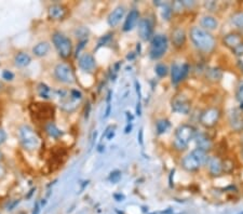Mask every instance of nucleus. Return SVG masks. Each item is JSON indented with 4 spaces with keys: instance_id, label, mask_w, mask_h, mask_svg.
I'll return each instance as SVG.
<instances>
[{
    "instance_id": "nucleus-36",
    "label": "nucleus",
    "mask_w": 243,
    "mask_h": 214,
    "mask_svg": "<svg viewBox=\"0 0 243 214\" xmlns=\"http://www.w3.org/2000/svg\"><path fill=\"white\" fill-rule=\"evenodd\" d=\"M88 42V39H83V40H81V41L79 42V44H78V47H77V50H76V55H78L79 54V52L81 51V49H83V48L85 47V43Z\"/></svg>"
},
{
    "instance_id": "nucleus-45",
    "label": "nucleus",
    "mask_w": 243,
    "mask_h": 214,
    "mask_svg": "<svg viewBox=\"0 0 243 214\" xmlns=\"http://www.w3.org/2000/svg\"><path fill=\"white\" fill-rule=\"evenodd\" d=\"M36 191V188H32V189H30V191H29V194L27 195V197H26V199H29L30 197H32V195L34 194V191Z\"/></svg>"
},
{
    "instance_id": "nucleus-30",
    "label": "nucleus",
    "mask_w": 243,
    "mask_h": 214,
    "mask_svg": "<svg viewBox=\"0 0 243 214\" xmlns=\"http://www.w3.org/2000/svg\"><path fill=\"white\" fill-rule=\"evenodd\" d=\"M171 14H172V9H171L169 6H166V4H164L163 10H162V16H163V18H165V20H170Z\"/></svg>"
},
{
    "instance_id": "nucleus-31",
    "label": "nucleus",
    "mask_w": 243,
    "mask_h": 214,
    "mask_svg": "<svg viewBox=\"0 0 243 214\" xmlns=\"http://www.w3.org/2000/svg\"><path fill=\"white\" fill-rule=\"evenodd\" d=\"M88 33H89V30L85 27H79L75 32V35L77 38H82V37H85V36L88 37Z\"/></svg>"
},
{
    "instance_id": "nucleus-14",
    "label": "nucleus",
    "mask_w": 243,
    "mask_h": 214,
    "mask_svg": "<svg viewBox=\"0 0 243 214\" xmlns=\"http://www.w3.org/2000/svg\"><path fill=\"white\" fill-rule=\"evenodd\" d=\"M172 108L174 112L186 115V114H188L190 110V104L186 98L176 97L172 102Z\"/></svg>"
},
{
    "instance_id": "nucleus-40",
    "label": "nucleus",
    "mask_w": 243,
    "mask_h": 214,
    "mask_svg": "<svg viewBox=\"0 0 243 214\" xmlns=\"http://www.w3.org/2000/svg\"><path fill=\"white\" fill-rule=\"evenodd\" d=\"M90 110H91V105H90V103H88V104H87V107H85V114H84L85 119H88V118H89Z\"/></svg>"
},
{
    "instance_id": "nucleus-18",
    "label": "nucleus",
    "mask_w": 243,
    "mask_h": 214,
    "mask_svg": "<svg viewBox=\"0 0 243 214\" xmlns=\"http://www.w3.org/2000/svg\"><path fill=\"white\" fill-rule=\"evenodd\" d=\"M172 42L175 47L180 48L186 42V33L182 28H176L172 33Z\"/></svg>"
},
{
    "instance_id": "nucleus-20",
    "label": "nucleus",
    "mask_w": 243,
    "mask_h": 214,
    "mask_svg": "<svg viewBox=\"0 0 243 214\" xmlns=\"http://www.w3.org/2000/svg\"><path fill=\"white\" fill-rule=\"evenodd\" d=\"M197 148H199V149L201 150H204V151H208L211 149L212 147V142L211 139H210L208 136L205 135V134H199V135L197 136Z\"/></svg>"
},
{
    "instance_id": "nucleus-6",
    "label": "nucleus",
    "mask_w": 243,
    "mask_h": 214,
    "mask_svg": "<svg viewBox=\"0 0 243 214\" xmlns=\"http://www.w3.org/2000/svg\"><path fill=\"white\" fill-rule=\"evenodd\" d=\"M54 75L58 81L66 85H73L76 81L75 74L69 65L65 63H59L54 68Z\"/></svg>"
},
{
    "instance_id": "nucleus-51",
    "label": "nucleus",
    "mask_w": 243,
    "mask_h": 214,
    "mask_svg": "<svg viewBox=\"0 0 243 214\" xmlns=\"http://www.w3.org/2000/svg\"><path fill=\"white\" fill-rule=\"evenodd\" d=\"M241 214H243V213H241Z\"/></svg>"
},
{
    "instance_id": "nucleus-28",
    "label": "nucleus",
    "mask_w": 243,
    "mask_h": 214,
    "mask_svg": "<svg viewBox=\"0 0 243 214\" xmlns=\"http://www.w3.org/2000/svg\"><path fill=\"white\" fill-rule=\"evenodd\" d=\"M168 67L164 64H158L156 66V74L159 77H165L168 75Z\"/></svg>"
},
{
    "instance_id": "nucleus-34",
    "label": "nucleus",
    "mask_w": 243,
    "mask_h": 214,
    "mask_svg": "<svg viewBox=\"0 0 243 214\" xmlns=\"http://www.w3.org/2000/svg\"><path fill=\"white\" fill-rule=\"evenodd\" d=\"M70 95H71V97L75 98V100H81V97H82V93L78 90H71Z\"/></svg>"
},
{
    "instance_id": "nucleus-15",
    "label": "nucleus",
    "mask_w": 243,
    "mask_h": 214,
    "mask_svg": "<svg viewBox=\"0 0 243 214\" xmlns=\"http://www.w3.org/2000/svg\"><path fill=\"white\" fill-rule=\"evenodd\" d=\"M139 18V11L135 10V9L131 10L130 13L128 14L127 18H125V22H124V24H123L122 29L124 30V32H130V30H132L133 28L135 27V25H136Z\"/></svg>"
},
{
    "instance_id": "nucleus-35",
    "label": "nucleus",
    "mask_w": 243,
    "mask_h": 214,
    "mask_svg": "<svg viewBox=\"0 0 243 214\" xmlns=\"http://www.w3.org/2000/svg\"><path fill=\"white\" fill-rule=\"evenodd\" d=\"M232 51L235 55H243V42L240 43V44L238 45L237 48H235Z\"/></svg>"
},
{
    "instance_id": "nucleus-42",
    "label": "nucleus",
    "mask_w": 243,
    "mask_h": 214,
    "mask_svg": "<svg viewBox=\"0 0 243 214\" xmlns=\"http://www.w3.org/2000/svg\"><path fill=\"white\" fill-rule=\"evenodd\" d=\"M114 197H115V199L117 201H122L123 199H124V196L123 195H121V194H119V195H114Z\"/></svg>"
},
{
    "instance_id": "nucleus-46",
    "label": "nucleus",
    "mask_w": 243,
    "mask_h": 214,
    "mask_svg": "<svg viewBox=\"0 0 243 214\" xmlns=\"http://www.w3.org/2000/svg\"><path fill=\"white\" fill-rule=\"evenodd\" d=\"M3 174H4V169H3V167L0 164V177L3 176Z\"/></svg>"
},
{
    "instance_id": "nucleus-8",
    "label": "nucleus",
    "mask_w": 243,
    "mask_h": 214,
    "mask_svg": "<svg viewBox=\"0 0 243 214\" xmlns=\"http://www.w3.org/2000/svg\"><path fill=\"white\" fill-rule=\"evenodd\" d=\"M189 71V66L187 64L183 65H177L174 64L171 68V78H172L173 83H178L180 81H182L183 79L186 78V76L188 75Z\"/></svg>"
},
{
    "instance_id": "nucleus-50",
    "label": "nucleus",
    "mask_w": 243,
    "mask_h": 214,
    "mask_svg": "<svg viewBox=\"0 0 243 214\" xmlns=\"http://www.w3.org/2000/svg\"><path fill=\"white\" fill-rule=\"evenodd\" d=\"M0 88H1V86H0Z\"/></svg>"
},
{
    "instance_id": "nucleus-48",
    "label": "nucleus",
    "mask_w": 243,
    "mask_h": 214,
    "mask_svg": "<svg viewBox=\"0 0 243 214\" xmlns=\"http://www.w3.org/2000/svg\"><path fill=\"white\" fill-rule=\"evenodd\" d=\"M129 130H131V126H128V127H127V129H125V133H129V132H130Z\"/></svg>"
},
{
    "instance_id": "nucleus-4",
    "label": "nucleus",
    "mask_w": 243,
    "mask_h": 214,
    "mask_svg": "<svg viewBox=\"0 0 243 214\" xmlns=\"http://www.w3.org/2000/svg\"><path fill=\"white\" fill-rule=\"evenodd\" d=\"M52 41H53L54 47L58 50L59 56L63 59H67L70 56L71 51H73V44H71V40L69 38L61 33H55L52 36Z\"/></svg>"
},
{
    "instance_id": "nucleus-12",
    "label": "nucleus",
    "mask_w": 243,
    "mask_h": 214,
    "mask_svg": "<svg viewBox=\"0 0 243 214\" xmlns=\"http://www.w3.org/2000/svg\"><path fill=\"white\" fill-rule=\"evenodd\" d=\"M66 13H67V10L62 4H52L48 10V14L51 20H63Z\"/></svg>"
},
{
    "instance_id": "nucleus-41",
    "label": "nucleus",
    "mask_w": 243,
    "mask_h": 214,
    "mask_svg": "<svg viewBox=\"0 0 243 214\" xmlns=\"http://www.w3.org/2000/svg\"><path fill=\"white\" fill-rule=\"evenodd\" d=\"M110 109H111V106H110V103L107 102V108H106V112H105V118H107L110 114Z\"/></svg>"
},
{
    "instance_id": "nucleus-37",
    "label": "nucleus",
    "mask_w": 243,
    "mask_h": 214,
    "mask_svg": "<svg viewBox=\"0 0 243 214\" xmlns=\"http://www.w3.org/2000/svg\"><path fill=\"white\" fill-rule=\"evenodd\" d=\"M40 210H41V206H40V203L36 202L35 206H34V209H33V213L32 214H40Z\"/></svg>"
},
{
    "instance_id": "nucleus-9",
    "label": "nucleus",
    "mask_w": 243,
    "mask_h": 214,
    "mask_svg": "<svg viewBox=\"0 0 243 214\" xmlns=\"http://www.w3.org/2000/svg\"><path fill=\"white\" fill-rule=\"evenodd\" d=\"M182 165L185 170L187 171H197L200 167H201V162L197 158V156L194 153H190L189 155H187L184 157V159L182 160Z\"/></svg>"
},
{
    "instance_id": "nucleus-38",
    "label": "nucleus",
    "mask_w": 243,
    "mask_h": 214,
    "mask_svg": "<svg viewBox=\"0 0 243 214\" xmlns=\"http://www.w3.org/2000/svg\"><path fill=\"white\" fill-rule=\"evenodd\" d=\"M110 36H111V35H106V36H105V37L102 38V39L99 40V45H103V44H105V43H106L107 41H108V40L110 39Z\"/></svg>"
},
{
    "instance_id": "nucleus-10",
    "label": "nucleus",
    "mask_w": 243,
    "mask_h": 214,
    "mask_svg": "<svg viewBox=\"0 0 243 214\" xmlns=\"http://www.w3.org/2000/svg\"><path fill=\"white\" fill-rule=\"evenodd\" d=\"M79 67L84 71H91L94 70V68L96 67L95 64V60L93 57V55L90 53H84L79 57Z\"/></svg>"
},
{
    "instance_id": "nucleus-23",
    "label": "nucleus",
    "mask_w": 243,
    "mask_h": 214,
    "mask_svg": "<svg viewBox=\"0 0 243 214\" xmlns=\"http://www.w3.org/2000/svg\"><path fill=\"white\" fill-rule=\"evenodd\" d=\"M46 130H47V133L53 138H58L59 136H62V134H63V132H62L55 124L52 123V122H50V123L47 124Z\"/></svg>"
},
{
    "instance_id": "nucleus-16",
    "label": "nucleus",
    "mask_w": 243,
    "mask_h": 214,
    "mask_svg": "<svg viewBox=\"0 0 243 214\" xmlns=\"http://www.w3.org/2000/svg\"><path fill=\"white\" fill-rule=\"evenodd\" d=\"M223 41H224V44L227 45L228 48H230V49H232V50L235 49V48H237L240 43L243 42L241 36H240L239 34H235V33H231V34L226 35L225 37H224Z\"/></svg>"
},
{
    "instance_id": "nucleus-21",
    "label": "nucleus",
    "mask_w": 243,
    "mask_h": 214,
    "mask_svg": "<svg viewBox=\"0 0 243 214\" xmlns=\"http://www.w3.org/2000/svg\"><path fill=\"white\" fill-rule=\"evenodd\" d=\"M49 50H50L49 43L47 41H42V42H39L38 44H36L35 47L33 48V53L38 57H42L48 54Z\"/></svg>"
},
{
    "instance_id": "nucleus-3",
    "label": "nucleus",
    "mask_w": 243,
    "mask_h": 214,
    "mask_svg": "<svg viewBox=\"0 0 243 214\" xmlns=\"http://www.w3.org/2000/svg\"><path fill=\"white\" fill-rule=\"evenodd\" d=\"M18 134H20V141L24 149L32 151L39 147L40 139L29 126L21 127Z\"/></svg>"
},
{
    "instance_id": "nucleus-25",
    "label": "nucleus",
    "mask_w": 243,
    "mask_h": 214,
    "mask_svg": "<svg viewBox=\"0 0 243 214\" xmlns=\"http://www.w3.org/2000/svg\"><path fill=\"white\" fill-rule=\"evenodd\" d=\"M156 128H157L158 133L162 134L170 128V122H169L168 120H159V121H157V123H156Z\"/></svg>"
},
{
    "instance_id": "nucleus-24",
    "label": "nucleus",
    "mask_w": 243,
    "mask_h": 214,
    "mask_svg": "<svg viewBox=\"0 0 243 214\" xmlns=\"http://www.w3.org/2000/svg\"><path fill=\"white\" fill-rule=\"evenodd\" d=\"M206 78L211 81H218L221 78V71L216 68H210L206 70Z\"/></svg>"
},
{
    "instance_id": "nucleus-1",
    "label": "nucleus",
    "mask_w": 243,
    "mask_h": 214,
    "mask_svg": "<svg viewBox=\"0 0 243 214\" xmlns=\"http://www.w3.org/2000/svg\"><path fill=\"white\" fill-rule=\"evenodd\" d=\"M190 39L192 43L198 50L204 52V53H210L216 47L215 38L211 35L209 32L204 30L202 27L199 26H194L190 29Z\"/></svg>"
},
{
    "instance_id": "nucleus-47",
    "label": "nucleus",
    "mask_w": 243,
    "mask_h": 214,
    "mask_svg": "<svg viewBox=\"0 0 243 214\" xmlns=\"http://www.w3.org/2000/svg\"><path fill=\"white\" fill-rule=\"evenodd\" d=\"M136 114L139 115V116L140 115V104H139V103L137 104V107H136Z\"/></svg>"
},
{
    "instance_id": "nucleus-7",
    "label": "nucleus",
    "mask_w": 243,
    "mask_h": 214,
    "mask_svg": "<svg viewBox=\"0 0 243 214\" xmlns=\"http://www.w3.org/2000/svg\"><path fill=\"white\" fill-rule=\"evenodd\" d=\"M220 118V110L216 107L206 108L200 116V122L206 128H212L218 122Z\"/></svg>"
},
{
    "instance_id": "nucleus-43",
    "label": "nucleus",
    "mask_w": 243,
    "mask_h": 214,
    "mask_svg": "<svg viewBox=\"0 0 243 214\" xmlns=\"http://www.w3.org/2000/svg\"><path fill=\"white\" fill-rule=\"evenodd\" d=\"M18 203H20V200H15V201H13V202H12V204H11V206H9V209H8V210H10V211H11V210H13V209L15 208V206H18Z\"/></svg>"
},
{
    "instance_id": "nucleus-11",
    "label": "nucleus",
    "mask_w": 243,
    "mask_h": 214,
    "mask_svg": "<svg viewBox=\"0 0 243 214\" xmlns=\"http://www.w3.org/2000/svg\"><path fill=\"white\" fill-rule=\"evenodd\" d=\"M139 34L143 40H149L152 36V25L150 21L143 18L139 24Z\"/></svg>"
},
{
    "instance_id": "nucleus-49",
    "label": "nucleus",
    "mask_w": 243,
    "mask_h": 214,
    "mask_svg": "<svg viewBox=\"0 0 243 214\" xmlns=\"http://www.w3.org/2000/svg\"><path fill=\"white\" fill-rule=\"evenodd\" d=\"M1 158H2V153L0 151V159H1Z\"/></svg>"
},
{
    "instance_id": "nucleus-26",
    "label": "nucleus",
    "mask_w": 243,
    "mask_h": 214,
    "mask_svg": "<svg viewBox=\"0 0 243 214\" xmlns=\"http://www.w3.org/2000/svg\"><path fill=\"white\" fill-rule=\"evenodd\" d=\"M231 22L235 26H237L238 28H243V12H239L235 13L232 16Z\"/></svg>"
},
{
    "instance_id": "nucleus-17",
    "label": "nucleus",
    "mask_w": 243,
    "mask_h": 214,
    "mask_svg": "<svg viewBox=\"0 0 243 214\" xmlns=\"http://www.w3.org/2000/svg\"><path fill=\"white\" fill-rule=\"evenodd\" d=\"M210 173L212 175H220L223 172V163L217 157H211L208 160Z\"/></svg>"
},
{
    "instance_id": "nucleus-27",
    "label": "nucleus",
    "mask_w": 243,
    "mask_h": 214,
    "mask_svg": "<svg viewBox=\"0 0 243 214\" xmlns=\"http://www.w3.org/2000/svg\"><path fill=\"white\" fill-rule=\"evenodd\" d=\"M38 91H39V95L41 97L44 98H49V92H50V88L44 83H40L38 86Z\"/></svg>"
},
{
    "instance_id": "nucleus-29",
    "label": "nucleus",
    "mask_w": 243,
    "mask_h": 214,
    "mask_svg": "<svg viewBox=\"0 0 243 214\" xmlns=\"http://www.w3.org/2000/svg\"><path fill=\"white\" fill-rule=\"evenodd\" d=\"M120 179H121V172L118 171V170L111 172L110 175H109V181H110L111 183H114V184L118 183L119 181H120Z\"/></svg>"
},
{
    "instance_id": "nucleus-44",
    "label": "nucleus",
    "mask_w": 243,
    "mask_h": 214,
    "mask_svg": "<svg viewBox=\"0 0 243 214\" xmlns=\"http://www.w3.org/2000/svg\"><path fill=\"white\" fill-rule=\"evenodd\" d=\"M139 141L140 145H143V130L142 129H140L139 132Z\"/></svg>"
},
{
    "instance_id": "nucleus-33",
    "label": "nucleus",
    "mask_w": 243,
    "mask_h": 214,
    "mask_svg": "<svg viewBox=\"0 0 243 214\" xmlns=\"http://www.w3.org/2000/svg\"><path fill=\"white\" fill-rule=\"evenodd\" d=\"M237 98L240 101L241 103H243V82L239 86L237 91Z\"/></svg>"
},
{
    "instance_id": "nucleus-2",
    "label": "nucleus",
    "mask_w": 243,
    "mask_h": 214,
    "mask_svg": "<svg viewBox=\"0 0 243 214\" xmlns=\"http://www.w3.org/2000/svg\"><path fill=\"white\" fill-rule=\"evenodd\" d=\"M196 130L189 124H182L177 128L175 132V139L173 142V146L177 150H185L188 146V143L195 138Z\"/></svg>"
},
{
    "instance_id": "nucleus-19",
    "label": "nucleus",
    "mask_w": 243,
    "mask_h": 214,
    "mask_svg": "<svg viewBox=\"0 0 243 214\" xmlns=\"http://www.w3.org/2000/svg\"><path fill=\"white\" fill-rule=\"evenodd\" d=\"M201 26L203 27L204 30H206V32H208V30H214L217 28L218 22L215 18H213V16L206 15V16H203V18H202Z\"/></svg>"
},
{
    "instance_id": "nucleus-32",
    "label": "nucleus",
    "mask_w": 243,
    "mask_h": 214,
    "mask_svg": "<svg viewBox=\"0 0 243 214\" xmlns=\"http://www.w3.org/2000/svg\"><path fill=\"white\" fill-rule=\"evenodd\" d=\"M2 78L7 81H11L14 79V74L12 73V71L8 70V69H4V70L2 71Z\"/></svg>"
},
{
    "instance_id": "nucleus-39",
    "label": "nucleus",
    "mask_w": 243,
    "mask_h": 214,
    "mask_svg": "<svg viewBox=\"0 0 243 214\" xmlns=\"http://www.w3.org/2000/svg\"><path fill=\"white\" fill-rule=\"evenodd\" d=\"M6 138H7V134H6V132H4L3 130L0 129V145H1V144L3 143L4 141H6Z\"/></svg>"
},
{
    "instance_id": "nucleus-5",
    "label": "nucleus",
    "mask_w": 243,
    "mask_h": 214,
    "mask_svg": "<svg viewBox=\"0 0 243 214\" xmlns=\"http://www.w3.org/2000/svg\"><path fill=\"white\" fill-rule=\"evenodd\" d=\"M168 49V39L163 35H157L152 38L150 44V57L154 60H158L164 55Z\"/></svg>"
},
{
    "instance_id": "nucleus-22",
    "label": "nucleus",
    "mask_w": 243,
    "mask_h": 214,
    "mask_svg": "<svg viewBox=\"0 0 243 214\" xmlns=\"http://www.w3.org/2000/svg\"><path fill=\"white\" fill-rule=\"evenodd\" d=\"M32 62V57L30 55H28L27 53H24V52H21L15 56L14 59V63L18 67H26L30 64Z\"/></svg>"
},
{
    "instance_id": "nucleus-13",
    "label": "nucleus",
    "mask_w": 243,
    "mask_h": 214,
    "mask_svg": "<svg viewBox=\"0 0 243 214\" xmlns=\"http://www.w3.org/2000/svg\"><path fill=\"white\" fill-rule=\"evenodd\" d=\"M124 13H125L124 7H121V6L117 7L115 10L109 14L108 18H107V22H108L109 26L115 27V26L118 25V24L120 23L121 18H123V16H124Z\"/></svg>"
}]
</instances>
